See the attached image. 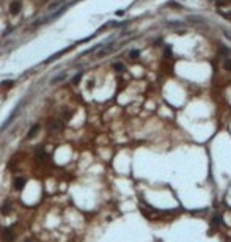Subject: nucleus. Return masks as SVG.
Returning a JSON list of instances; mask_svg holds the SVG:
<instances>
[{"label": "nucleus", "instance_id": "nucleus-7", "mask_svg": "<svg viewBox=\"0 0 231 242\" xmlns=\"http://www.w3.org/2000/svg\"><path fill=\"white\" fill-rule=\"evenodd\" d=\"M25 178H22V176H19V178L14 179V186H16V189H22V187L25 186Z\"/></svg>", "mask_w": 231, "mask_h": 242}, {"label": "nucleus", "instance_id": "nucleus-13", "mask_svg": "<svg viewBox=\"0 0 231 242\" xmlns=\"http://www.w3.org/2000/svg\"><path fill=\"white\" fill-rule=\"evenodd\" d=\"M129 57H130V58H138V57H140V51H137V49H134V51H130Z\"/></svg>", "mask_w": 231, "mask_h": 242}, {"label": "nucleus", "instance_id": "nucleus-17", "mask_svg": "<svg viewBox=\"0 0 231 242\" xmlns=\"http://www.w3.org/2000/svg\"><path fill=\"white\" fill-rule=\"evenodd\" d=\"M63 116H65V120L68 121L69 118H71V112H65V113H63Z\"/></svg>", "mask_w": 231, "mask_h": 242}, {"label": "nucleus", "instance_id": "nucleus-1", "mask_svg": "<svg viewBox=\"0 0 231 242\" xmlns=\"http://www.w3.org/2000/svg\"><path fill=\"white\" fill-rule=\"evenodd\" d=\"M61 129H63V123L58 121V120H52L51 123H49V126H47L49 134H57V132H60Z\"/></svg>", "mask_w": 231, "mask_h": 242}, {"label": "nucleus", "instance_id": "nucleus-2", "mask_svg": "<svg viewBox=\"0 0 231 242\" xmlns=\"http://www.w3.org/2000/svg\"><path fill=\"white\" fill-rule=\"evenodd\" d=\"M0 239L3 242H13L14 241V234L10 228H3L2 233H0Z\"/></svg>", "mask_w": 231, "mask_h": 242}, {"label": "nucleus", "instance_id": "nucleus-9", "mask_svg": "<svg viewBox=\"0 0 231 242\" xmlns=\"http://www.w3.org/2000/svg\"><path fill=\"white\" fill-rule=\"evenodd\" d=\"M63 2H65V0H55V2H52V3H51V5H49V6H47V8H49V10H51V11H52V10H55V8H57V6H60V5H61V3H63Z\"/></svg>", "mask_w": 231, "mask_h": 242}, {"label": "nucleus", "instance_id": "nucleus-4", "mask_svg": "<svg viewBox=\"0 0 231 242\" xmlns=\"http://www.w3.org/2000/svg\"><path fill=\"white\" fill-rule=\"evenodd\" d=\"M112 52V46H101V49L98 51V53H96V57L98 58H102V57H105V55H109V53Z\"/></svg>", "mask_w": 231, "mask_h": 242}, {"label": "nucleus", "instance_id": "nucleus-16", "mask_svg": "<svg viewBox=\"0 0 231 242\" xmlns=\"http://www.w3.org/2000/svg\"><path fill=\"white\" fill-rule=\"evenodd\" d=\"M170 55H171V49L167 46V47H165V57H170Z\"/></svg>", "mask_w": 231, "mask_h": 242}, {"label": "nucleus", "instance_id": "nucleus-14", "mask_svg": "<svg viewBox=\"0 0 231 242\" xmlns=\"http://www.w3.org/2000/svg\"><path fill=\"white\" fill-rule=\"evenodd\" d=\"M222 223V217L220 216H214L212 217V225H220Z\"/></svg>", "mask_w": 231, "mask_h": 242}, {"label": "nucleus", "instance_id": "nucleus-11", "mask_svg": "<svg viewBox=\"0 0 231 242\" xmlns=\"http://www.w3.org/2000/svg\"><path fill=\"white\" fill-rule=\"evenodd\" d=\"M10 211H11V205L10 203H5V205L2 206V214H8Z\"/></svg>", "mask_w": 231, "mask_h": 242}, {"label": "nucleus", "instance_id": "nucleus-12", "mask_svg": "<svg viewBox=\"0 0 231 242\" xmlns=\"http://www.w3.org/2000/svg\"><path fill=\"white\" fill-rule=\"evenodd\" d=\"M13 83L14 82H11V80H5V82L0 83V88H10V87H13Z\"/></svg>", "mask_w": 231, "mask_h": 242}, {"label": "nucleus", "instance_id": "nucleus-3", "mask_svg": "<svg viewBox=\"0 0 231 242\" xmlns=\"http://www.w3.org/2000/svg\"><path fill=\"white\" fill-rule=\"evenodd\" d=\"M21 2H11L10 3V13L13 14V16H17L19 13H21Z\"/></svg>", "mask_w": 231, "mask_h": 242}, {"label": "nucleus", "instance_id": "nucleus-6", "mask_svg": "<svg viewBox=\"0 0 231 242\" xmlns=\"http://www.w3.org/2000/svg\"><path fill=\"white\" fill-rule=\"evenodd\" d=\"M38 132H40V124H33L32 128H30L28 134H27V138H33Z\"/></svg>", "mask_w": 231, "mask_h": 242}, {"label": "nucleus", "instance_id": "nucleus-5", "mask_svg": "<svg viewBox=\"0 0 231 242\" xmlns=\"http://www.w3.org/2000/svg\"><path fill=\"white\" fill-rule=\"evenodd\" d=\"M65 79H66V72H61V74H58V76H55V77L51 79V83H52V85H57V83L63 82Z\"/></svg>", "mask_w": 231, "mask_h": 242}, {"label": "nucleus", "instance_id": "nucleus-15", "mask_svg": "<svg viewBox=\"0 0 231 242\" xmlns=\"http://www.w3.org/2000/svg\"><path fill=\"white\" fill-rule=\"evenodd\" d=\"M223 66H225V69L226 71H231V60L228 58V60H225V63H223Z\"/></svg>", "mask_w": 231, "mask_h": 242}, {"label": "nucleus", "instance_id": "nucleus-8", "mask_svg": "<svg viewBox=\"0 0 231 242\" xmlns=\"http://www.w3.org/2000/svg\"><path fill=\"white\" fill-rule=\"evenodd\" d=\"M80 79H82V72H77L74 77L71 79V83H72V85H77V83L80 82Z\"/></svg>", "mask_w": 231, "mask_h": 242}, {"label": "nucleus", "instance_id": "nucleus-10", "mask_svg": "<svg viewBox=\"0 0 231 242\" xmlns=\"http://www.w3.org/2000/svg\"><path fill=\"white\" fill-rule=\"evenodd\" d=\"M113 69H115V71H118V72H121L123 69H124V64L120 63V61H117V63H113Z\"/></svg>", "mask_w": 231, "mask_h": 242}]
</instances>
